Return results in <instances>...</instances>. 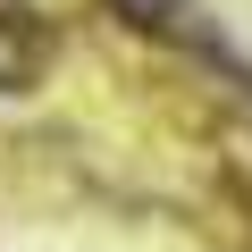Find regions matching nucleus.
I'll use <instances>...</instances> for the list:
<instances>
[{"label":"nucleus","mask_w":252,"mask_h":252,"mask_svg":"<svg viewBox=\"0 0 252 252\" xmlns=\"http://www.w3.org/2000/svg\"><path fill=\"white\" fill-rule=\"evenodd\" d=\"M135 26H152V34H177V0H118Z\"/></svg>","instance_id":"nucleus-2"},{"label":"nucleus","mask_w":252,"mask_h":252,"mask_svg":"<svg viewBox=\"0 0 252 252\" xmlns=\"http://www.w3.org/2000/svg\"><path fill=\"white\" fill-rule=\"evenodd\" d=\"M51 59V34L26 17V9H0V93H26Z\"/></svg>","instance_id":"nucleus-1"}]
</instances>
